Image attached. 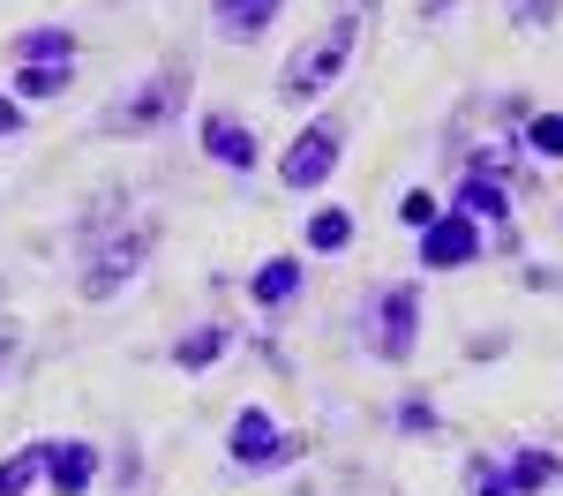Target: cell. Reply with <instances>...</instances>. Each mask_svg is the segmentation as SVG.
Masks as SVG:
<instances>
[{"label": "cell", "mask_w": 563, "mask_h": 496, "mask_svg": "<svg viewBox=\"0 0 563 496\" xmlns=\"http://www.w3.org/2000/svg\"><path fill=\"white\" fill-rule=\"evenodd\" d=\"M339 158H346V129L339 121H308L294 143H286V158H278V180L308 196V188H323V180L339 174Z\"/></svg>", "instance_id": "5"}, {"label": "cell", "mask_w": 563, "mask_h": 496, "mask_svg": "<svg viewBox=\"0 0 563 496\" xmlns=\"http://www.w3.org/2000/svg\"><path fill=\"white\" fill-rule=\"evenodd\" d=\"M294 451H301V437H286L263 406H241V414H233V429H225V459H233V466H249V474L286 466Z\"/></svg>", "instance_id": "6"}, {"label": "cell", "mask_w": 563, "mask_h": 496, "mask_svg": "<svg viewBox=\"0 0 563 496\" xmlns=\"http://www.w3.org/2000/svg\"><path fill=\"white\" fill-rule=\"evenodd\" d=\"M451 211H459V219H488V225H504V211H511V188H504V180L496 174H466V188H459V203H451Z\"/></svg>", "instance_id": "12"}, {"label": "cell", "mask_w": 563, "mask_h": 496, "mask_svg": "<svg viewBox=\"0 0 563 496\" xmlns=\"http://www.w3.org/2000/svg\"><path fill=\"white\" fill-rule=\"evenodd\" d=\"M218 354H225V323H203V331L174 339V368H211Z\"/></svg>", "instance_id": "16"}, {"label": "cell", "mask_w": 563, "mask_h": 496, "mask_svg": "<svg viewBox=\"0 0 563 496\" xmlns=\"http://www.w3.org/2000/svg\"><path fill=\"white\" fill-rule=\"evenodd\" d=\"M203 158L225 166V174H256V129H249L241 113L211 106V113H203Z\"/></svg>", "instance_id": "9"}, {"label": "cell", "mask_w": 563, "mask_h": 496, "mask_svg": "<svg viewBox=\"0 0 563 496\" xmlns=\"http://www.w3.org/2000/svg\"><path fill=\"white\" fill-rule=\"evenodd\" d=\"M90 482H98V444L90 437H45V489L90 496Z\"/></svg>", "instance_id": "8"}, {"label": "cell", "mask_w": 563, "mask_h": 496, "mask_svg": "<svg viewBox=\"0 0 563 496\" xmlns=\"http://www.w3.org/2000/svg\"><path fill=\"white\" fill-rule=\"evenodd\" d=\"M23 354V331H15V323H8V316H0V376H8V361Z\"/></svg>", "instance_id": "25"}, {"label": "cell", "mask_w": 563, "mask_h": 496, "mask_svg": "<svg viewBox=\"0 0 563 496\" xmlns=\"http://www.w3.org/2000/svg\"><path fill=\"white\" fill-rule=\"evenodd\" d=\"M278 8L286 0H211V31L225 45H256L271 23H278Z\"/></svg>", "instance_id": "10"}, {"label": "cell", "mask_w": 563, "mask_h": 496, "mask_svg": "<svg viewBox=\"0 0 563 496\" xmlns=\"http://www.w3.org/2000/svg\"><path fill=\"white\" fill-rule=\"evenodd\" d=\"M15 135H23V106L0 90V143H15Z\"/></svg>", "instance_id": "24"}, {"label": "cell", "mask_w": 563, "mask_h": 496, "mask_svg": "<svg viewBox=\"0 0 563 496\" xmlns=\"http://www.w3.org/2000/svg\"><path fill=\"white\" fill-rule=\"evenodd\" d=\"M45 482V437L38 444H23V451H8L0 459V496H31Z\"/></svg>", "instance_id": "14"}, {"label": "cell", "mask_w": 563, "mask_h": 496, "mask_svg": "<svg viewBox=\"0 0 563 496\" xmlns=\"http://www.w3.org/2000/svg\"><path fill=\"white\" fill-rule=\"evenodd\" d=\"M151 249H158V225H151V219H135L129 233L98 241V249H90V264H84V278H76V286H84V301H113L135 271H143V256H151Z\"/></svg>", "instance_id": "4"}, {"label": "cell", "mask_w": 563, "mask_h": 496, "mask_svg": "<svg viewBox=\"0 0 563 496\" xmlns=\"http://www.w3.org/2000/svg\"><path fill=\"white\" fill-rule=\"evenodd\" d=\"M413 346H421V286L398 278L368 301V354L398 368V361H413Z\"/></svg>", "instance_id": "3"}, {"label": "cell", "mask_w": 563, "mask_h": 496, "mask_svg": "<svg viewBox=\"0 0 563 496\" xmlns=\"http://www.w3.org/2000/svg\"><path fill=\"white\" fill-rule=\"evenodd\" d=\"M180 106H188V68L166 60L158 76H143L135 90H121V98L98 113V135H151V129H166Z\"/></svg>", "instance_id": "2"}, {"label": "cell", "mask_w": 563, "mask_h": 496, "mask_svg": "<svg viewBox=\"0 0 563 496\" xmlns=\"http://www.w3.org/2000/svg\"><path fill=\"white\" fill-rule=\"evenodd\" d=\"M346 241H353V219H346V211H316V219H308V249H316V256H339Z\"/></svg>", "instance_id": "19"}, {"label": "cell", "mask_w": 563, "mask_h": 496, "mask_svg": "<svg viewBox=\"0 0 563 496\" xmlns=\"http://www.w3.org/2000/svg\"><path fill=\"white\" fill-rule=\"evenodd\" d=\"M301 278H308V264H301V256H271V264H263L256 278H249V294H256L263 309H286V301L301 294Z\"/></svg>", "instance_id": "13"}, {"label": "cell", "mask_w": 563, "mask_h": 496, "mask_svg": "<svg viewBox=\"0 0 563 496\" xmlns=\"http://www.w3.org/2000/svg\"><path fill=\"white\" fill-rule=\"evenodd\" d=\"M435 211H443V203H435L429 188H406V196H398V219L413 225V233H421V225H429V219H435Z\"/></svg>", "instance_id": "23"}, {"label": "cell", "mask_w": 563, "mask_h": 496, "mask_svg": "<svg viewBox=\"0 0 563 496\" xmlns=\"http://www.w3.org/2000/svg\"><path fill=\"white\" fill-rule=\"evenodd\" d=\"M421 264H429V271H466V264H481V225L459 219V211H435V219L421 225Z\"/></svg>", "instance_id": "7"}, {"label": "cell", "mask_w": 563, "mask_h": 496, "mask_svg": "<svg viewBox=\"0 0 563 496\" xmlns=\"http://www.w3.org/2000/svg\"><path fill=\"white\" fill-rule=\"evenodd\" d=\"M398 429H406V437H435V429H443V414H435L429 399H406V406H398Z\"/></svg>", "instance_id": "21"}, {"label": "cell", "mask_w": 563, "mask_h": 496, "mask_svg": "<svg viewBox=\"0 0 563 496\" xmlns=\"http://www.w3.org/2000/svg\"><path fill=\"white\" fill-rule=\"evenodd\" d=\"M526 151H533L541 166H563V113H533V121H526Z\"/></svg>", "instance_id": "18"}, {"label": "cell", "mask_w": 563, "mask_h": 496, "mask_svg": "<svg viewBox=\"0 0 563 496\" xmlns=\"http://www.w3.org/2000/svg\"><path fill=\"white\" fill-rule=\"evenodd\" d=\"M556 15H563V0H511V23L519 31H549Z\"/></svg>", "instance_id": "20"}, {"label": "cell", "mask_w": 563, "mask_h": 496, "mask_svg": "<svg viewBox=\"0 0 563 496\" xmlns=\"http://www.w3.org/2000/svg\"><path fill=\"white\" fill-rule=\"evenodd\" d=\"M76 76V60H23L15 68V98H60Z\"/></svg>", "instance_id": "15"}, {"label": "cell", "mask_w": 563, "mask_h": 496, "mask_svg": "<svg viewBox=\"0 0 563 496\" xmlns=\"http://www.w3.org/2000/svg\"><path fill=\"white\" fill-rule=\"evenodd\" d=\"M353 45H361V15L353 8H339L323 31L308 45H294V60L278 68V98L286 106H308V98H323V90L346 76V60H353Z\"/></svg>", "instance_id": "1"}, {"label": "cell", "mask_w": 563, "mask_h": 496, "mask_svg": "<svg viewBox=\"0 0 563 496\" xmlns=\"http://www.w3.org/2000/svg\"><path fill=\"white\" fill-rule=\"evenodd\" d=\"M504 482H511V496H541V489H556L563 482V459L549 444H526L511 466H504Z\"/></svg>", "instance_id": "11"}, {"label": "cell", "mask_w": 563, "mask_h": 496, "mask_svg": "<svg viewBox=\"0 0 563 496\" xmlns=\"http://www.w3.org/2000/svg\"><path fill=\"white\" fill-rule=\"evenodd\" d=\"M368 8H376V0H368Z\"/></svg>", "instance_id": "27"}, {"label": "cell", "mask_w": 563, "mask_h": 496, "mask_svg": "<svg viewBox=\"0 0 563 496\" xmlns=\"http://www.w3.org/2000/svg\"><path fill=\"white\" fill-rule=\"evenodd\" d=\"M23 60H76V31H23L15 38V68Z\"/></svg>", "instance_id": "17"}, {"label": "cell", "mask_w": 563, "mask_h": 496, "mask_svg": "<svg viewBox=\"0 0 563 496\" xmlns=\"http://www.w3.org/2000/svg\"><path fill=\"white\" fill-rule=\"evenodd\" d=\"M451 8H459V0H421V15H429V23H435V15H451Z\"/></svg>", "instance_id": "26"}, {"label": "cell", "mask_w": 563, "mask_h": 496, "mask_svg": "<svg viewBox=\"0 0 563 496\" xmlns=\"http://www.w3.org/2000/svg\"><path fill=\"white\" fill-rule=\"evenodd\" d=\"M466 489H474V496H511V482H504L496 459H474V466H466Z\"/></svg>", "instance_id": "22"}]
</instances>
